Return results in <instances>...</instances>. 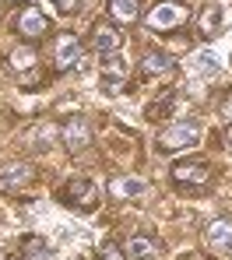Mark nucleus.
I'll return each mask as SVG.
<instances>
[{"instance_id":"f257e3e1","label":"nucleus","mask_w":232,"mask_h":260,"mask_svg":"<svg viewBox=\"0 0 232 260\" xmlns=\"http://www.w3.org/2000/svg\"><path fill=\"white\" fill-rule=\"evenodd\" d=\"M183 21H186V7L176 4V0H158V4L144 14V28H148V32H169V28L183 25Z\"/></svg>"},{"instance_id":"f03ea898","label":"nucleus","mask_w":232,"mask_h":260,"mask_svg":"<svg viewBox=\"0 0 232 260\" xmlns=\"http://www.w3.org/2000/svg\"><path fill=\"white\" fill-rule=\"evenodd\" d=\"M201 144V127L197 123H173L158 134V151H183V148H197Z\"/></svg>"},{"instance_id":"7ed1b4c3","label":"nucleus","mask_w":232,"mask_h":260,"mask_svg":"<svg viewBox=\"0 0 232 260\" xmlns=\"http://www.w3.org/2000/svg\"><path fill=\"white\" fill-rule=\"evenodd\" d=\"M127 85V60H120V56H109L106 63H102V71H98V91L106 95V99H116L120 91Z\"/></svg>"},{"instance_id":"20e7f679","label":"nucleus","mask_w":232,"mask_h":260,"mask_svg":"<svg viewBox=\"0 0 232 260\" xmlns=\"http://www.w3.org/2000/svg\"><path fill=\"white\" fill-rule=\"evenodd\" d=\"M208 246H211V253H218L222 260H232V221L215 218L208 225Z\"/></svg>"},{"instance_id":"39448f33","label":"nucleus","mask_w":232,"mask_h":260,"mask_svg":"<svg viewBox=\"0 0 232 260\" xmlns=\"http://www.w3.org/2000/svg\"><path fill=\"white\" fill-rule=\"evenodd\" d=\"M18 32H21L25 39H39V36H46V32H49L46 14H43L39 7H25V11L18 14Z\"/></svg>"},{"instance_id":"423d86ee","label":"nucleus","mask_w":232,"mask_h":260,"mask_svg":"<svg viewBox=\"0 0 232 260\" xmlns=\"http://www.w3.org/2000/svg\"><path fill=\"white\" fill-rule=\"evenodd\" d=\"M92 49L98 56H113V53L120 49V32H116L109 21H98L92 28Z\"/></svg>"},{"instance_id":"0eeeda50","label":"nucleus","mask_w":232,"mask_h":260,"mask_svg":"<svg viewBox=\"0 0 232 260\" xmlns=\"http://www.w3.org/2000/svg\"><path fill=\"white\" fill-rule=\"evenodd\" d=\"M63 141H67L71 151H85V148L92 144V127H88L81 116H71V120L63 123Z\"/></svg>"},{"instance_id":"6e6552de","label":"nucleus","mask_w":232,"mask_h":260,"mask_svg":"<svg viewBox=\"0 0 232 260\" xmlns=\"http://www.w3.org/2000/svg\"><path fill=\"white\" fill-rule=\"evenodd\" d=\"M173 179L176 183H190V186H201L211 179V166L208 162H176L173 166Z\"/></svg>"},{"instance_id":"1a4fd4ad","label":"nucleus","mask_w":232,"mask_h":260,"mask_svg":"<svg viewBox=\"0 0 232 260\" xmlns=\"http://www.w3.org/2000/svg\"><path fill=\"white\" fill-rule=\"evenodd\" d=\"M78 63H81V43L74 36H63L56 43V71H71Z\"/></svg>"},{"instance_id":"9d476101","label":"nucleus","mask_w":232,"mask_h":260,"mask_svg":"<svg viewBox=\"0 0 232 260\" xmlns=\"http://www.w3.org/2000/svg\"><path fill=\"white\" fill-rule=\"evenodd\" d=\"M148 190V183L138 179V176H116L113 183H109V193L113 197H120V201H130V197H141Z\"/></svg>"},{"instance_id":"9b49d317","label":"nucleus","mask_w":232,"mask_h":260,"mask_svg":"<svg viewBox=\"0 0 232 260\" xmlns=\"http://www.w3.org/2000/svg\"><path fill=\"white\" fill-rule=\"evenodd\" d=\"M67 193H71V201H74L78 208H85V211H92L95 197H98V190H95L92 179H74V183L67 186Z\"/></svg>"},{"instance_id":"f8f14e48","label":"nucleus","mask_w":232,"mask_h":260,"mask_svg":"<svg viewBox=\"0 0 232 260\" xmlns=\"http://www.w3.org/2000/svg\"><path fill=\"white\" fill-rule=\"evenodd\" d=\"M176 67V60L169 56V53H144V60H141V71L148 74V78H162V74H169Z\"/></svg>"},{"instance_id":"ddd939ff","label":"nucleus","mask_w":232,"mask_h":260,"mask_svg":"<svg viewBox=\"0 0 232 260\" xmlns=\"http://www.w3.org/2000/svg\"><path fill=\"white\" fill-rule=\"evenodd\" d=\"M127 260H155V253H158V246L151 243V239H144V236H134L130 243H127Z\"/></svg>"},{"instance_id":"4468645a","label":"nucleus","mask_w":232,"mask_h":260,"mask_svg":"<svg viewBox=\"0 0 232 260\" xmlns=\"http://www.w3.org/2000/svg\"><path fill=\"white\" fill-rule=\"evenodd\" d=\"M109 11H113V18L116 21H123V25H134L138 21V0H109Z\"/></svg>"},{"instance_id":"2eb2a0df","label":"nucleus","mask_w":232,"mask_h":260,"mask_svg":"<svg viewBox=\"0 0 232 260\" xmlns=\"http://www.w3.org/2000/svg\"><path fill=\"white\" fill-rule=\"evenodd\" d=\"M218 25H222V7H218V4H208L204 14H201V36L211 39V36L218 32Z\"/></svg>"},{"instance_id":"dca6fc26","label":"nucleus","mask_w":232,"mask_h":260,"mask_svg":"<svg viewBox=\"0 0 232 260\" xmlns=\"http://www.w3.org/2000/svg\"><path fill=\"white\" fill-rule=\"evenodd\" d=\"M193 74H201V78H215V74H218V56H215L211 49H201V53L193 56Z\"/></svg>"},{"instance_id":"f3484780","label":"nucleus","mask_w":232,"mask_h":260,"mask_svg":"<svg viewBox=\"0 0 232 260\" xmlns=\"http://www.w3.org/2000/svg\"><path fill=\"white\" fill-rule=\"evenodd\" d=\"M32 179V169L28 166H11V173H0V186L4 190H14V186H25Z\"/></svg>"},{"instance_id":"a211bd4d","label":"nucleus","mask_w":232,"mask_h":260,"mask_svg":"<svg viewBox=\"0 0 232 260\" xmlns=\"http://www.w3.org/2000/svg\"><path fill=\"white\" fill-rule=\"evenodd\" d=\"M21 250H25V260H46V253H49L43 236H25L21 239Z\"/></svg>"},{"instance_id":"6ab92c4d","label":"nucleus","mask_w":232,"mask_h":260,"mask_svg":"<svg viewBox=\"0 0 232 260\" xmlns=\"http://www.w3.org/2000/svg\"><path fill=\"white\" fill-rule=\"evenodd\" d=\"M32 63H36V49H32V46H18V49L11 53V67H14V71H28Z\"/></svg>"},{"instance_id":"aec40b11","label":"nucleus","mask_w":232,"mask_h":260,"mask_svg":"<svg viewBox=\"0 0 232 260\" xmlns=\"http://www.w3.org/2000/svg\"><path fill=\"white\" fill-rule=\"evenodd\" d=\"M98 260H127V253H123L116 243H102V250H98Z\"/></svg>"},{"instance_id":"412c9836","label":"nucleus","mask_w":232,"mask_h":260,"mask_svg":"<svg viewBox=\"0 0 232 260\" xmlns=\"http://www.w3.org/2000/svg\"><path fill=\"white\" fill-rule=\"evenodd\" d=\"M74 7H78V0H56V11H60V14H71Z\"/></svg>"},{"instance_id":"4be33fe9","label":"nucleus","mask_w":232,"mask_h":260,"mask_svg":"<svg viewBox=\"0 0 232 260\" xmlns=\"http://www.w3.org/2000/svg\"><path fill=\"white\" fill-rule=\"evenodd\" d=\"M222 113H225V116H232V91L225 95V106H222Z\"/></svg>"},{"instance_id":"5701e85b","label":"nucleus","mask_w":232,"mask_h":260,"mask_svg":"<svg viewBox=\"0 0 232 260\" xmlns=\"http://www.w3.org/2000/svg\"><path fill=\"white\" fill-rule=\"evenodd\" d=\"M225 144H229V148H232V123H229V127H225Z\"/></svg>"}]
</instances>
